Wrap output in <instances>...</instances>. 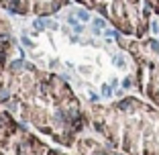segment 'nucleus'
Segmentation results:
<instances>
[{
	"mask_svg": "<svg viewBox=\"0 0 159 155\" xmlns=\"http://www.w3.org/2000/svg\"><path fill=\"white\" fill-rule=\"evenodd\" d=\"M78 16L82 18V21H90V14H88L86 10H80V12H78Z\"/></svg>",
	"mask_w": 159,
	"mask_h": 155,
	"instance_id": "1",
	"label": "nucleus"
},
{
	"mask_svg": "<svg viewBox=\"0 0 159 155\" xmlns=\"http://www.w3.org/2000/svg\"><path fill=\"white\" fill-rule=\"evenodd\" d=\"M102 94H104V96H110V88H108V86H104V90H102Z\"/></svg>",
	"mask_w": 159,
	"mask_h": 155,
	"instance_id": "4",
	"label": "nucleus"
},
{
	"mask_svg": "<svg viewBox=\"0 0 159 155\" xmlns=\"http://www.w3.org/2000/svg\"><path fill=\"white\" fill-rule=\"evenodd\" d=\"M122 86H124V88H131V78H126V80L122 82Z\"/></svg>",
	"mask_w": 159,
	"mask_h": 155,
	"instance_id": "3",
	"label": "nucleus"
},
{
	"mask_svg": "<svg viewBox=\"0 0 159 155\" xmlns=\"http://www.w3.org/2000/svg\"><path fill=\"white\" fill-rule=\"evenodd\" d=\"M94 23H96V27H104V21H102V18H96Z\"/></svg>",
	"mask_w": 159,
	"mask_h": 155,
	"instance_id": "2",
	"label": "nucleus"
}]
</instances>
